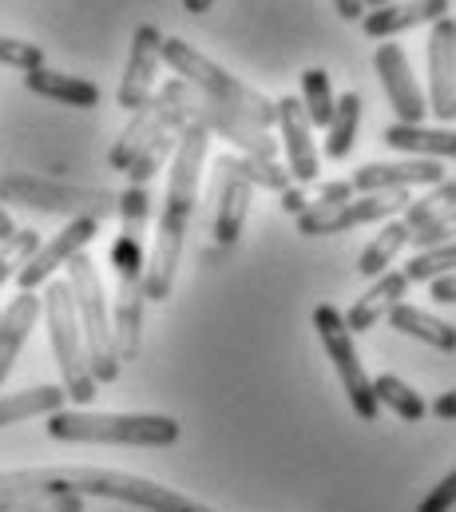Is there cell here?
<instances>
[{
    "instance_id": "cell-1",
    "label": "cell",
    "mask_w": 456,
    "mask_h": 512,
    "mask_svg": "<svg viewBox=\"0 0 456 512\" xmlns=\"http://www.w3.org/2000/svg\"><path fill=\"white\" fill-rule=\"evenodd\" d=\"M207 147H211V131L203 124H187L179 131V147L171 155V175H167V195H163V211H159V231L147 255V298L151 302H167L171 286H175V270L183 258V239L195 215V195H199V175L207 163Z\"/></svg>"
},
{
    "instance_id": "cell-2",
    "label": "cell",
    "mask_w": 456,
    "mask_h": 512,
    "mask_svg": "<svg viewBox=\"0 0 456 512\" xmlns=\"http://www.w3.org/2000/svg\"><path fill=\"white\" fill-rule=\"evenodd\" d=\"M48 437L72 445H139L167 449L179 441V421L167 413H92V409H56L48 413Z\"/></svg>"
},
{
    "instance_id": "cell-3",
    "label": "cell",
    "mask_w": 456,
    "mask_h": 512,
    "mask_svg": "<svg viewBox=\"0 0 456 512\" xmlns=\"http://www.w3.org/2000/svg\"><path fill=\"white\" fill-rule=\"evenodd\" d=\"M163 64L179 76V80H187L195 92H203V96H211L215 104H223L230 112H238L242 120H250L254 128H274L278 124V108L266 100V96H258L254 88H246L242 80H234L227 68H219L215 60H207L199 48H191L187 40H163Z\"/></svg>"
},
{
    "instance_id": "cell-4",
    "label": "cell",
    "mask_w": 456,
    "mask_h": 512,
    "mask_svg": "<svg viewBox=\"0 0 456 512\" xmlns=\"http://www.w3.org/2000/svg\"><path fill=\"white\" fill-rule=\"evenodd\" d=\"M68 286H72V302H76V318L84 330V346H88V366L92 378L100 382H115L119 378V350H115V322L108 310V294L100 282V270L92 258L80 255L68 262Z\"/></svg>"
},
{
    "instance_id": "cell-5",
    "label": "cell",
    "mask_w": 456,
    "mask_h": 512,
    "mask_svg": "<svg viewBox=\"0 0 456 512\" xmlns=\"http://www.w3.org/2000/svg\"><path fill=\"white\" fill-rule=\"evenodd\" d=\"M44 322H48V338H52V354L64 378V393L84 409L96 397V378L88 366V346H84V330L76 318V302H72V286L68 282H48L44 286Z\"/></svg>"
},
{
    "instance_id": "cell-6",
    "label": "cell",
    "mask_w": 456,
    "mask_h": 512,
    "mask_svg": "<svg viewBox=\"0 0 456 512\" xmlns=\"http://www.w3.org/2000/svg\"><path fill=\"white\" fill-rule=\"evenodd\" d=\"M112 270H115V350L119 362H135L143 346V302H147V251H143V231H119L112 243Z\"/></svg>"
},
{
    "instance_id": "cell-7",
    "label": "cell",
    "mask_w": 456,
    "mask_h": 512,
    "mask_svg": "<svg viewBox=\"0 0 456 512\" xmlns=\"http://www.w3.org/2000/svg\"><path fill=\"white\" fill-rule=\"evenodd\" d=\"M135 489L131 473L96 469V465H52V469H8L0 473V501L28 497V493H76L100 501H127Z\"/></svg>"
},
{
    "instance_id": "cell-8",
    "label": "cell",
    "mask_w": 456,
    "mask_h": 512,
    "mask_svg": "<svg viewBox=\"0 0 456 512\" xmlns=\"http://www.w3.org/2000/svg\"><path fill=\"white\" fill-rule=\"evenodd\" d=\"M0 199L16 207H32L44 215H68V219H112L119 215V195L100 187H72V183H52L36 175H4L0 179Z\"/></svg>"
},
{
    "instance_id": "cell-9",
    "label": "cell",
    "mask_w": 456,
    "mask_h": 512,
    "mask_svg": "<svg viewBox=\"0 0 456 512\" xmlns=\"http://www.w3.org/2000/svg\"><path fill=\"white\" fill-rule=\"evenodd\" d=\"M314 330H318V338H322V346H326V354H330V362H334V370H338V382H342L353 413H357L361 421H377L381 405H377L373 382H369V374H365V366H361V358H357V346H353V334H349V326H345V314L338 306L322 302V306L314 310Z\"/></svg>"
},
{
    "instance_id": "cell-10",
    "label": "cell",
    "mask_w": 456,
    "mask_h": 512,
    "mask_svg": "<svg viewBox=\"0 0 456 512\" xmlns=\"http://www.w3.org/2000/svg\"><path fill=\"white\" fill-rule=\"evenodd\" d=\"M409 191H377V195H361V199H349L338 207H306L298 215V231L318 239V235H342L353 231L361 223H377V219H393L409 207Z\"/></svg>"
},
{
    "instance_id": "cell-11",
    "label": "cell",
    "mask_w": 456,
    "mask_h": 512,
    "mask_svg": "<svg viewBox=\"0 0 456 512\" xmlns=\"http://www.w3.org/2000/svg\"><path fill=\"white\" fill-rule=\"evenodd\" d=\"M100 235V223L96 219H72L64 231H56L48 243H40L36 247V255L28 258L24 266H20V274H16V286L20 290H40V286H48L52 282V274L60 270V266H68L72 258L80 255L92 239Z\"/></svg>"
},
{
    "instance_id": "cell-12",
    "label": "cell",
    "mask_w": 456,
    "mask_h": 512,
    "mask_svg": "<svg viewBox=\"0 0 456 512\" xmlns=\"http://www.w3.org/2000/svg\"><path fill=\"white\" fill-rule=\"evenodd\" d=\"M373 68H377V76H381V84H385V96H389V108L397 112V124H425L429 104H425V96H421V88H417V76H413V68H409L405 48L393 44V40H385V44L373 52Z\"/></svg>"
},
{
    "instance_id": "cell-13",
    "label": "cell",
    "mask_w": 456,
    "mask_h": 512,
    "mask_svg": "<svg viewBox=\"0 0 456 512\" xmlns=\"http://www.w3.org/2000/svg\"><path fill=\"white\" fill-rule=\"evenodd\" d=\"M163 32L155 24H139L131 36V56H127V72L119 80V108L139 112L151 96H155V76L163 64Z\"/></svg>"
},
{
    "instance_id": "cell-14",
    "label": "cell",
    "mask_w": 456,
    "mask_h": 512,
    "mask_svg": "<svg viewBox=\"0 0 456 512\" xmlns=\"http://www.w3.org/2000/svg\"><path fill=\"white\" fill-rule=\"evenodd\" d=\"M445 183L441 159H401V163H361L349 175V187L357 195L377 191H409V187H437Z\"/></svg>"
},
{
    "instance_id": "cell-15",
    "label": "cell",
    "mask_w": 456,
    "mask_h": 512,
    "mask_svg": "<svg viewBox=\"0 0 456 512\" xmlns=\"http://www.w3.org/2000/svg\"><path fill=\"white\" fill-rule=\"evenodd\" d=\"M274 108H278V131H282L286 159H290L286 171H290V179H294L298 187H306V183H314L318 171H322L318 147H314V124H310V116H306V108H302L298 96H282Z\"/></svg>"
},
{
    "instance_id": "cell-16",
    "label": "cell",
    "mask_w": 456,
    "mask_h": 512,
    "mask_svg": "<svg viewBox=\"0 0 456 512\" xmlns=\"http://www.w3.org/2000/svg\"><path fill=\"white\" fill-rule=\"evenodd\" d=\"M429 92H433V116L456 120V20H437L429 36Z\"/></svg>"
},
{
    "instance_id": "cell-17",
    "label": "cell",
    "mask_w": 456,
    "mask_h": 512,
    "mask_svg": "<svg viewBox=\"0 0 456 512\" xmlns=\"http://www.w3.org/2000/svg\"><path fill=\"white\" fill-rule=\"evenodd\" d=\"M449 16V0H397L385 8H373L361 16V28L369 40H389L397 32H409L417 24H437Z\"/></svg>"
},
{
    "instance_id": "cell-18",
    "label": "cell",
    "mask_w": 456,
    "mask_h": 512,
    "mask_svg": "<svg viewBox=\"0 0 456 512\" xmlns=\"http://www.w3.org/2000/svg\"><path fill=\"white\" fill-rule=\"evenodd\" d=\"M409 278H405V270H385L381 278H373V286L349 306V314H345V326H349V334H369L381 318H389V310L397 306V302H405V294H409Z\"/></svg>"
},
{
    "instance_id": "cell-19",
    "label": "cell",
    "mask_w": 456,
    "mask_h": 512,
    "mask_svg": "<svg viewBox=\"0 0 456 512\" xmlns=\"http://www.w3.org/2000/svg\"><path fill=\"white\" fill-rule=\"evenodd\" d=\"M40 314H44V306H40V298L28 294V290H20V294L0 310V385L8 382V374H12L16 358H20V350H24L28 334H32V326L40 322Z\"/></svg>"
},
{
    "instance_id": "cell-20",
    "label": "cell",
    "mask_w": 456,
    "mask_h": 512,
    "mask_svg": "<svg viewBox=\"0 0 456 512\" xmlns=\"http://www.w3.org/2000/svg\"><path fill=\"white\" fill-rule=\"evenodd\" d=\"M223 171V183H219V215H215V243L219 247H234L242 239V227H246V215H250V195H254V183L242 179L238 171H230L219 163Z\"/></svg>"
},
{
    "instance_id": "cell-21",
    "label": "cell",
    "mask_w": 456,
    "mask_h": 512,
    "mask_svg": "<svg viewBox=\"0 0 456 512\" xmlns=\"http://www.w3.org/2000/svg\"><path fill=\"white\" fill-rule=\"evenodd\" d=\"M24 88L52 100V104H68V108H96L100 104V88L84 76H72V72H56V68H32L24 72Z\"/></svg>"
},
{
    "instance_id": "cell-22",
    "label": "cell",
    "mask_w": 456,
    "mask_h": 512,
    "mask_svg": "<svg viewBox=\"0 0 456 512\" xmlns=\"http://www.w3.org/2000/svg\"><path fill=\"white\" fill-rule=\"evenodd\" d=\"M389 326H393L397 334H405V338H417V342L441 350V354H456L453 322H445V318H437V314H429V310H421V306H413V302H397V306L389 310Z\"/></svg>"
},
{
    "instance_id": "cell-23",
    "label": "cell",
    "mask_w": 456,
    "mask_h": 512,
    "mask_svg": "<svg viewBox=\"0 0 456 512\" xmlns=\"http://www.w3.org/2000/svg\"><path fill=\"white\" fill-rule=\"evenodd\" d=\"M385 143L393 151H409L421 159H456V131L453 128H425V124H389Z\"/></svg>"
},
{
    "instance_id": "cell-24",
    "label": "cell",
    "mask_w": 456,
    "mask_h": 512,
    "mask_svg": "<svg viewBox=\"0 0 456 512\" xmlns=\"http://www.w3.org/2000/svg\"><path fill=\"white\" fill-rule=\"evenodd\" d=\"M64 401H68L64 385H32V389H20V393H4L0 397V429L16 425V421L48 417V413L64 409Z\"/></svg>"
},
{
    "instance_id": "cell-25",
    "label": "cell",
    "mask_w": 456,
    "mask_h": 512,
    "mask_svg": "<svg viewBox=\"0 0 456 512\" xmlns=\"http://www.w3.org/2000/svg\"><path fill=\"white\" fill-rule=\"evenodd\" d=\"M413 239V231L401 223V219H389L373 239H369V247L357 255V274L361 278H381L385 270H389V262L401 255V247Z\"/></svg>"
},
{
    "instance_id": "cell-26",
    "label": "cell",
    "mask_w": 456,
    "mask_h": 512,
    "mask_svg": "<svg viewBox=\"0 0 456 512\" xmlns=\"http://www.w3.org/2000/svg\"><path fill=\"white\" fill-rule=\"evenodd\" d=\"M357 124H361V96L357 92H345L338 96V108H334V120H330V135H326V155L330 159H345L353 151V139H357Z\"/></svg>"
},
{
    "instance_id": "cell-27",
    "label": "cell",
    "mask_w": 456,
    "mask_h": 512,
    "mask_svg": "<svg viewBox=\"0 0 456 512\" xmlns=\"http://www.w3.org/2000/svg\"><path fill=\"white\" fill-rule=\"evenodd\" d=\"M302 108H306L314 128H330L338 100H334V84H330L326 68H306L302 72Z\"/></svg>"
},
{
    "instance_id": "cell-28",
    "label": "cell",
    "mask_w": 456,
    "mask_h": 512,
    "mask_svg": "<svg viewBox=\"0 0 456 512\" xmlns=\"http://www.w3.org/2000/svg\"><path fill=\"white\" fill-rule=\"evenodd\" d=\"M373 393H377V405L393 409L401 421H421V417L429 413V401H425L413 385L401 382L397 374H381V378L373 382Z\"/></svg>"
},
{
    "instance_id": "cell-29",
    "label": "cell",
    "mask_w": 456,
    "mask_h": 512,
    "mask_svg": "<svg viewBox=\"0 0 456 512\" xmlns=\"http://www.w3.org/2000/svg\"><path fill=\"white\" fill-rule=\"evenodd\" d=\"M453 207H456V179H445V183L429 187L421 199H413V203L401 211V223H405L409 231H421L425 223H433V219L449 215Z\"/></svg>"
},
{
    "instance_id": "cell-30",
    "label": "cell",
    "mask_w": 456,
    "mask_h": 512,
    "mask_svg": "<svg viewBox=\"0 0 456 512\" xmlns=\"http://www.w3.org/2000/svg\"><path fill=\"white\" fill-rule=\"evenodd\" d=\"M175 147H179V131L175 128H163L139 155H135V163L123 171L127 179H131V187H151V179L159 175V167H163V159L167 155H175Z\"/></svg>"
},
{
    "instance_id": "cell-31",
    "label": "cell",
    "mask_w": 456,
    "mask_h": 512,
    "mask_svg": "<svg viewBox=\"0 0 456 512\" xmlns=\"http://www.w3.org/2000/svg\"><path fill=\"white\" fill-rule=\"evenodd\" d=\"M219 163L230 167V171H238L242 179H250L254 187H266V191H278V195L294 187L290 171L278 167V159L270 163V159H254V155H227V159H219Z\"/></svg>"
},
{
    "instance_id": "cell-32",
    "label": "cell",
    "mask_w": 456,
    "mask_h": 512,
    "mask_svg": "<svg viewBox=\"0 0 456 512\" xmlns=\"http://www.w3.org/2000/svg\"><path fill=\"white\" fill-rule=\"evenodd\" d=\"M456 270V243H441V247H429L417 258L405 262V278L409 282H433L441 274H453Z\"/></svg>"
},
{
    "instance_id": "cell-33",
    "label": "cell",
    "mask_w": 456,
    "mask_h": 512,
    "mask_svg": "<svg viewBox=\"0 0 456 512\" xmlns=\"http://www.w3.org/2000/svg\"><path fill=\"white\" fill-rule=\"evenodd\" d=\"M88 497L76 493H28V497H8L0 501V512H84Z\"/></svg>"
},
{
    "instance_id": "cell-34",
    "label": "cell",
    "mask_w": 456,
    "mask_h": 512,
    "mask_svg": "<svg viewBox=\"0 0 456 512\" xmlns=\"http://www.w3.org/2000/svg\"><path fill=\"white\" fill-rule=\"evenodd\" d=\"M36 247H40V235L36 231H16L8 243H0V286L12 274H20V266L36 255Z\"/></svg>"
},
{
    "instance_id": "cell-35",
    "label": "cell",
    "mask_w": 456,
    "mask_h": 512,
    "mask_svg": "<svg viewBox=\"0 0 456 512\" xmlns=\"http://www.w3.org/2000/svg\"><path fill=\"white\" fill-rule=\"evenodd\" d=\"M0 64H8V68H20V72L44 68V48H40V44H32V40L0 36Z\"/></svg>"
},
{
    "instance_id": "cell-36",
    "label": "cell",
    "mask_w": 456,
    "mask_h": 512,
    "mask_svg": "<svg viewBox=\"0 0 456 512\" xmlns=\"http://www.w3.org/2000/svg\"><path fill=\"white\" fill-rule=\"evenodd\" d=\"M456 235V207L449 215H441V219H433V223H425L421 231H413V239L409 243H417L421 251H429V247H441V243H449Z\"/></svg>"
},
{
    "instance_id": "cell-37",
    "label": "cell",
    "mask_w": 456,
    "mask_h": 512,
    "mask_svg": "<svg viewBox=\"0 0 456 512\" xmlns=\"http://www.w3.org/2000/svg\"><path fill=\"white\" fill-rule=\"evenodd\" d=\"M453 505H456V469L433 485V493L421 501V509L417 512H453Z\"/></svg>"
},
{
    "instance_id": "cell-38",
    "label": "cell",
    "mask_w": 456,
    "mask_h": 512,
    "mask_svg": "<svg viewBox=\"0 0 456 512\" xmlns=\"http://www.w3.org/2000/svg\"><path fill=\"white\" fill-rule=\"evenodd\" d=\"M349 199H357V191L349 187V179H334V183H322L318 187V195H314L310 207H338V203H349Z\"/></svg>"
},
{
    "instance_id": "cell-39",
    "label": "cell",
    "mask_w": 456,
    "mask_h": 512,
    "mask_svg": "<svg viewBox=\"0 0 456 512\" xmlns=\"http://www.w3.org/2000/svg\"><path fill=\"white\" fill-rule=\"evenodd\" d=\"M429 294H433V302H441V306H456V270L453 274L433 278V282H429Z\"/></svg>"
},
{
    "instance_id": "cell-40",
    "label": "cell",
    "mask_w": 456,
    "mask_h": 512,
    "mask_svg": "<svg viewBox=\"0 0 456 512\" xmlns=\"http://www.w3.org/2000/svg\"><path fill=\"white\" fill-rule=\"evenodd\" d=\"M433 417H441V421H456V389H445V393L433 401Z\"/></svg>"
},
{
    "instance_id": "cell-41",
    "label": "cell",
    "mask_w": 456,
    "mask_h": 512,
    "mask_svg": "<svg viewBox=\"0 0 456 512\" xmlns=\"http://www.w3.org/2000/svg\"><path fill=\"white\" fill-rule=\"evenodd\" d=\"M282 207H286V211L298 219V215L310 207V203H306V191H302V187H290V191H282Z\"/></svg>"
},
{
    "instance_id": "cell-42",
    "label": "cell",
    "mask_w": 456,
    "mask_h": 512,
    "mask_svg": "<svg viewBox=\"0 0 456 512\" xmlns=\"http://www.w3.org/2000/svg\"><path fill=\"white\" fill-rule=\"evenodd\" d=\"M334 8H338L342 20H361L365 16V0H334Z\"/></svg>"
},
{
    "instance_id": "cell-43",
    "label": "cell",
    "mask_w": 456,
    "mask_h": 512,
    "mask_svg": "<svg viewBox=\"0 0 456 512\" xmlns=\"http://www.w3.org/2000/svg\"><path fill=\"white\" fill-rule=\"evenodd\" d=\"M16 231H20V227H16V223H12V215H8L4 207H0V243H8V239H12Z\"/></svg>"
},
{
    "instance_id": "cell-44",
    "label": "cell",
    "mask_w": 456,
    "mask_h": 512,
    "mask_svg": "<svg viewBox=\"0 0 456 512\" xmlns=\"http://www.w3.org/2000/svg\"><path fill=\"white\" fill-rule=\"evenodd\" d=\"M211 4H215V0H183V8H187L191 16H199V12H207Z\"/></svg>"
},
{
    "instance_id": "cell-45",
    "label": "cell",
    "mask_w": 456,
    "mask_h": 512,
    "mask_svg": "<svg viewBox=\"0 0 456 512\" xmlns=\"http://www.w3.org/2000/svg\"><path fill=\"white\" fill-rule=\"evenodd\" d=\"M385 4H397V0H365V8L373 12V8H385Z\"/></svg>"
}]
</instances>
